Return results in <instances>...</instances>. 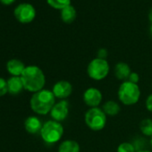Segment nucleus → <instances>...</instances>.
I'll list each match as a JSON object with an SVG mask.
<instances>
[{"label": "nucleus", "instance_id": "1", "mask_svg": "<svg viewBox=\"0 0 152 152\" xmlns=\"http://www.w3.org/2000/svg\"><path fill=\"white\" fill-rule=\"evenodd\" d=\"M23 87L28 91L36 93L43 90L46 84V77L43 71L37 65L26 66L21 75Z\"/></svg>", "mask_w": 152, "mask_h": 152}, {"label": "nucleus", "instance_id": "2", "mask_svg": "<svg viewBox=\"0 0 152 152\" xmlns=\"http://www.w3.org/2000/svg\"><path fill=\"white\" fill-rule=\"evenodd\" d=\"M31 108L38 115H47L50 113L52 107L56 104V97L52 91L41 90L34 93L30 101Z\"/></svg>", "mask_w": 152, "mask_h": 152}, {"label": "nucleus", "instance_id": "3", "mask_svg": "<svg viewBox=\"0 0 152 152\" xmlns=\"http://www.w3.org/2000/svg\"><path fill=\"white\" fill-rule=\"evenodd\" d=\"M118 99L125 106H132L138 103L140 98V90L138 84L129 81L123 82L117 91Z\"/></svg>", "mask_w": 152, "mask_h": 152}, {"label": "nucleus", "instance_id": "4", "mask_svg": "<svg viewBox=\"0 0 152 152\" xmlns=\"http://www.w3.org/2000/svg\"><path fill=\"white\" fill-rule=\"evenodd\" d=\"M107 116L101 107L89 108L84 115V122L86 125L94 132L101 131L105 128Z\"/></svg>", "mask_w": 152, "mask_h": 152}, {"label": "nucleus", "instance_id": "5", "mask_svg": "<svg viewBox=\"0 0 152 152\" xmlns=\"http://www.w3.org/2000/svg\"><path fill=\"white\" fill-rule=\"evenodd\" d=\"M42 140L48 144L58 142L64 135V127L61 123L55 120L46 122L40 131Z\"/></svg>", "mask_w": 152, "mask_h": 152}, {"label": "nucleus", "instance_id": "6", "mask_svg": "<svg viewBox=\"0 0 152 152\" xmlns=\"http://www.w3.org/2000/svg\"><path fill=\"white\" fill-rule=\"evenodd\" d=\"M110 66L107 59L93 58L87 66V73L89 77L94 81H102L109 73Z\"/></svg>", "mask_w": 152, "mask_h": 152}, {"label": "nucleus", "instance_id": "7", "mask_svg": "<svg viewBox=\"0 0 152 152\" xmlns=\"http://www.w3.org/2000/svg\"><path fill=\"white\" fill-rule=\"evenodd\" d=\"M15 16L22 23H29L32 22L36 16V10L29 3L20 4L15 9Z\"/></svg>", "mask_w": 152, "mask_h": 152}, {"label": "nucleus", "instance_id": "8", "mask_svg": "<svg viewBox=\"0 0 152 152\" xmlns=\"http://www.w3.org/2000/svg\"><path fill=\"white\" fill-rule=\"evenodd\" d=\"M83 99L84 104L88 106L90 108H92V107H99V105L102 102L103 96H102V92L99 89L94 87H90L83 92Z\"/></svg>", "mask_w": 152, "mask_h": 152}, {"label": "nucleus", "instance_id": "9", "mask_svg": "<svg viewBox=\"0 0 152 152\" xmlns=\"http://www.w3.org/2000/svg\"><path fill=\"white\" fill-rule=\"evenodd\" d=\"M69 115V103L68 101L60 100L56 102L50 111V115L53 120L56 122L64 121Z\"/></svg>", "mask_w": 152, "mask_h": 152}, {"label": "nucleus", "instance_id": "10", "mask_svg": "<svg viewBox=\"0 0 152 152\" xmlns=\"http://www.w3.org/2000/svg\"><path fill=\"white\" fill-rule=\"evenodd\" d=\"M52 92L56 99H58L60 100H64L68 97L71 96L72 92V85L70 82L62 80L58 81L55 83L52 89Z\"/></svg>", "mask_w": 152, "mask_h": 152}, {"label": "nucleus", "instance_id": "11", "mask_svg": "<svg viewBox=\"0 0 152 152\" xmlns=\"http://www.w3.org/2000/svg\"><path fill=\"white\" fill-rule=\"evenodd\" d=\"M114 72H115V76L116 77V79L122 82H125L128 80L129 76L132 72V70L128 64L124 62H119L115 65Z\"/></svg>", "mask_w": 152, "mask_h": 152}, {"label": "nucleus", "instance_id": "12", "mask_svg": "<svg viewBox=\"0 0 152 152\" xmlns=\"http://www.w3.org/2000/svg\"><path fill=\"white\" fill-rule=\"evenodd\" d=\"M25 68L26 66L24 65V64L18 59H11L7 62V69L8 72L13 76H18V77H21Z\"/></svg>", "mask_w": 152, "mask_h": 152}, {"label": "nucleus", "instance_id": "13", "mask_svg": "<svg viewBox=\"0 0 152 152\" xmlns=\"http://www.w3.org/2000/svg\"><path fill=\"white\" fill-rule=\"evenodd\" d=\"M42 126L43 124H41V121L37 116H29L24 122L25 130L31 134H36L38 132H40Z\"/></svg>", "mask_w": 152, "mask_h": 152}, {"label": "nucleus", "instance_id": "14", "mask_svg": "<svg viewBox=\"0 0 152 152\" xmlns=\"http://www.w3.org/2000/svg\"><path fill=\"white\" fill-rule=\"evenodd\" d=\"M7 88H8V93L11 95H17L24 89L23 81L21 77L18 76H13L9 78L7 81Z\"/></svg>", "mask_w": 152, "mask_h": 152}, {"label": "nucleus", "instance_id": "15", "mask_svg": "<svg viewBox=\"0 0 152 152\" xmlns=\"http://www.w3.org/2000/svg\"><path fill=\"white\" fill-rule=\"evenodd\" d=\"M102 110L107 116H115L119 114L121 107L120 105L115 100H107L102 105Z\"/></svg>", "mask_w": 152, "mask_h": 152}, {"label": "nucleus", "instance_id": "16", "mask_svg": "<svg viewBox=\"0 0 152 152\" xmlns=\"http://www.w3.org/2000/svg\"><path fill=\"white\" fill-rule=\"evenodd\" d=\"M79 143L73 140H65L58 147V152H80Z\"/></svg>", "mask_w": 152, "mask_h": 152}, {"label": "nucleus", "instance_id": "17", "mask_svg": "<svg viewBox=\"0 0 152 152\" xmlns=\"http://www.w3.org/2000/svg\"><path fill=\"white\" fill-rule=\"evenodd\" d=\"M75 18H76V10L72 5L61 10V19L64 23H71L75 20Z\"/></svg>", "mask_w": 152, "mask_h": 152}, {"label": "nucleus", "instance_id": "18", "mask_svg": "<svg viewBox=\"0 0 152 152\" xmlns=\"http://www.w3.org/2000/svg\"><path fill=\"white\" fill-rule=\"evenodd\" d=\"M140 130L144 136H152V119L146 118L143 119L140 124Z\"/></svg>", "mask_w": 152, "mask_h": 152}, {"label": "nucleus", "instance_id": "19", "mask_svg": "<svg viewBox=\"0 0 152 152\" xmlns=\"http://www.w3.org/2000/svg\"><path fill=\"white\" fill-rule=\"evenodd\" d=\"M48 4L55 9H64L71 5V0H47Z\"/></svg>", "mask_w": 152, "mask_h": 152}, {"label": "nucleus", "instance_id": "20", "mask_svg": "<svg viewBox=\"0 0 152 152\" xmlns=\"http://www.w3.org/2000/svg\"><path fill=\"white\" fill-rule=\"evenodd\" d=\"M132 143L133 144L136 151L143 150V149H145V148L147 146V140H146V139H144V137H141V136L136 137V139H134V140Z\"/></svg>", "mask_w": 152, "mask_h": 152}, {"label": "nucleus", "instance_id": "21", "mask_svg": "<svg viewBox=\"0 0 152 152\" xmlns=\"http://www.w3.org/2000/svg\"><path fill=\"white\" fill-rule=\"evenodd\" d=\"M117 152H136V149L132 142L124 141L117 147Z\"/></svg>", "mask_w": 152, "mask_h": 152}, {"label": "nucleus", "instance_id": "22", "mask_svg": "<svg viewBox=\"0 0 152 152\" xmlns=\"http://www.w3.org/2000/svg\"><path fill=\"white\" fill-rule=\"evenodd\" d=\"M8 92L7 82H6L3 78H0V97L5 96Z\"/></svg>", "mask_w": 152, "mask_h": 152}, {"label": "nucleus", "instance_id": "23", "mask_svg": "<svg viewBox=\"0 0 152 152\" xmlns=\"http://www.w3.org/2000/svg\"><path fill=\"white\" fill-rule=\"evenodd\" d=\"M127 81H129V82H131V83H132L138 84V83H139V81H140V76H139V74H138L137 72H132Z\"/></svg>", "mask_w": 152, "mask_h": 152}, {"label": "nucleus", "instance_id": "24", "mask_svg": "<svg viewBox=\"0 0 152 152\" xmlns=\"http://www.w3.org/2000/svg\"><path fill=\"white\" fill-rule=\"evenodd\" d=\"M145 107H146L148 111L152 113V93L147 97L146 101H145Z\"/></svg>", "mask_w": 152, "mask_h": 152}, {"label": "nucleus", "instance_id": "25", "mask_svg": "<svg viewBox=\"0 0 152 152\" xmlns=\"http://www.w3.org/2000/svg\"><path fill=\"white\" fill-rule=\"evenodd\" d=\"M107 50L105 49V48H100L99 49L98 51V55H97V57L99 58H102V59H107Z\"/></svg>", "mask_w": 152, "mask_h": 152}, {"label": "nucleus", "instance_id": "26", "mask_svg": "<svg viewBox=\"0 0 152 152\" xmlns=\"http://www.w3.org/2000/svg\"><path fill=\"white\" fill-rule=\"evenodd\" d=\"M15 1V0H0V2H1L3 5H5V6H9L11 4H13Z\"/></svg>", "mask_w": 152, "mask_h": 152}, {"label": "nucleus", "instance_id": "27", "mask_svg": "<svg viewBox=\"0 0 152 152\" xmlns=\"http://www.w3.org/2000/svg\"><path fill=\"white\" fill-rule=\"evenodd\" d=\"M148 19H149V21L152 23V8L149 10V13H148Z\"/></svg>", "mask_w": 152, "mask_h": 152}, {"label": "nucleus", "instance_id": "28", "mask_svg": "<svg viewBox=\"0 0 152 152\" xmlns=\"http://www.w3.org/2000/svg\"><path fill=\"white\" fill-rule=\"evenodd\" d=\"M136 152H152V151L148 150V149H143V150H140V151H136Z\"/></svg>", "mask_w": 152, "mask_h": 152}, {"label": "nucleus", "instance_id": "29", "mask_svg": "<svg viewBox=\"0 0 152 152\" xmlns=\"http://www.w3.org/2000/svg\"><path fill=\"white\" fill-rule=\"evenodd\" d=\"M149 143H150V147H151V149H152V136L150 137V141H149Z\"/></svg>", "mask_w": 152, "mask_h": 152}, {"label": "nucleus", "instance_id": "30", "mask_svg": "<svg viewBox=\"0 0 152 152\" xmlns=\"http://www.w3.org/2000/svg\"><path fill=\"white\" fill-rule=\"evenodd\" d=\"M150 32H151V35H152V23H151V25H150Z\"/></svg>", "mask_w": 152, "mask_h": 152}]
</instances>
